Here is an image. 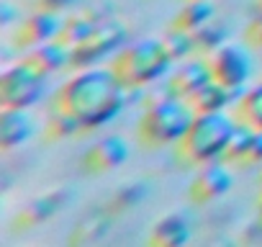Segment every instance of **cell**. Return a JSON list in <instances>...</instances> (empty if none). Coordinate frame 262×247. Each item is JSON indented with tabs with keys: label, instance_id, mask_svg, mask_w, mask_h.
Instances as JSON below:
<instances>
[{
	"label": "cell",
	"instance_id": "obj_1",
	"mask_svg": "<svg viewBox=\"0 0 262 247\" xmlns=\"http://www.w3.org/2000/svg\"><path fill=\"white\" fill-rule=\"evenodd\" d=\"M54 108L72 113L85 132L100 129L128 106V88L113 67L93 65L75 70L54 95Z\"/></svg>",
	"mask_w": 262,
	"mask_h": 247
},
{
	"label": "cell",
	"instance_id": "obj_21",
	"mask_svg": "<svg viewBox=\"0 0 262 247\" xmlns=\"http://www.w3.org/2000/svg\"><path fill=\"white\" fill-rule=\"evenodd\" d=\"M252 139H254V127H252V123H247V121H239L236 118V127H234V134L229 139L224 162H229V165H247L249 162Z\"/></svg>",
	"mask_w": 262,
	"mask_h": 247
},
{
	"label": "cell",
	"instance_id": "obj_29",
	"mask_svg": "<svg viewBox=\"0 0 262 247\" xmlns=\"http://www.w3.org/2000/svg\"><path fill=\"white\" fill-rule=\"evenodd\" d=\"M77 3H80V0H41V8H52V11L64 13V11L75 8Z\"/></svg>",
	"mask_w": 262,
	"mask_h": 247
},
{
	"label": "cell",
	"instance_id": "obj_7",
	"mask_svg": "<svg viewBox=\"0 0 262 247\" xmlns=\"http://www.w3.org/2000/svg\"><path fill=\"white\" fill-rule=\"evenodd\" d=\"M213 77L234 90H244L254 77V54L247 42H226L208 54Z\"/></svg>",
	"mask_w": 262,
	"mask_h": 247
},
{
	"label": "cell",
	"instance_id": "obj_23",
	"mask_svg": "<svg viewBox=\"0 0 262 247\" xmlns=\"http://www.w3.org/2000/svg\"><path fill=\"white\" fill-rule=\"evenodd\" d=\"M149 196V180H128L123 183L108 201V211L116 214V211H128L134 209L137 203H142L144 198Z\"/></svg>",
	"mask_w": 262,
	"mask_h": 247
},
{
	"label": "cell",
	"instance_id": "obj_6",
	"mask_svg": "<svg viewBox=\"0 0 262 247\" xmlns=\"http://www.w3.org/2000/svg\"><path fill=\"white\" fill-rule=\"evenodd\" d=\"M126 44H128L126 24H121L116 16H111V18L100 21L85 42L72 47V70H82V67H93L105 59H113Z\"/></svg>",
	"mask_w": 262,
	"mask_h": 247
},
{
	"label": "cell",
	"instance_id": "obj_2",
	"mask_svg": "<svg viewBox=\"0 0 262 247\" xmlns=\"http://www.w3.org/2000/svg\"><path fill=\"white\" fill-rule=\"evenodd\" d=\"M195 106L188 98L162 93L152 98L139 116L137 123V137L144 147H167V145H180V139L188 134L190 123L195 118Z\"/></svg>",
	"mask_w": 262,
	"mask_h": 247
},
{
	"label": "cell",
	"instance_id": "obj_30",
	"mask_svg": "<svg viewBox=\"0 0 262 247\" xmlns=\"http://www.w3.org/2000/svg\"><path fill=\"white\" fill-rule=\"evenodd\" d=\"M259 219H262V206H259Z\"/></svg>",
	"mask_w": 262,
	"mask_h": 247
},
{
	"label": "cell",
	"instance_id": "obj_12",
	"mask_svg": "<svg viewBox=\"0 0 262 247\" xmlns=\"http://www.w3.org/2000/svg\"><path fill=\"white\" fill-rule=\"evenodd\" d=\"M72 191L70 188H54L49 193H41L31 201H26L21 206V211L16 214V227L21 229H34L39 224H47L49 219H54L70 201H72Z\"/></svg>",
	"mask_w": 262,
	"mask_h": 247
},
{
	"label": "cell",
	"instance_id": "obj_11",
	"mask_svg": "<svg viewBox=\"0 0 262 247\" xmlns=\"http://www.w3.org/2000/svg\"><path fill=\"white\" fill-rule=\"evenodd\" d=\"M62 29H64V18H62L59 11L39 8V11H34L31 16H26L18 24V29H16V44L31 49L36 44L59 39L62 36Z\"/></svg>",
	"mask_w": 262,
	"mask_h": 247
},
{
	"label": "cell",
	"instance_id": "obj_18",
	"mask_svg": "<svg viewBox=\"0 0 262 247\" xmlns=\"http://www.w3.org/2000/svg\"><path fill=\"white\" fill-rule=\"evenodd\" d=\"M211 18H216L213 0H185V6L175 13V21H172V24L195 34V31L203 29Z\"/></svg>",
	"mask_w": 262,
	"mask_h": 247
},
{
	"label": "cell",
	"instance_id": "obj_13",
	"mask_svg": "<svg viewBox=\"0 0 262 247\" xmlns=\"http://www.w3.org/2000/svg\"><path fill=\"white\" fill-rule=\"evenodd\" d=\"M36 129V116L31 113V108H0V147L6 152L31 142Z\"/></svg>",
	"mask_w": 262,
	"mask_h": 247
},
{
	"label": "cell",
	"instance_id": "obj_8",
	"mask_svg": "<svg viewBox=\"0 0 262 247\" xmlns=\"http://www.w3.org/2000/svg\"><path fill=\"white\" fill-rule=\"evenodd\" d=\"M211 80H216V77H213L208 54L206 57H185V59L175 62L172 72L165 77V90L193 100Z\"/></svg>",
	"mask_w": 262,
	"mask_h": 247
},
{
	"label": "cell",
	"instance_id": "obj_9",
	"mask_svg": "<svg viewBox=\"0 0 262 247\" xmlns=\"http://www.w3.org/2000/svg\"><path fill=\"white\" fill-rule=\"evenodd\" d=\"M234 186V175L229 170V162L224 160H213L198 168V173L193 175L190 186H188V201L195 206L203 203H213L219 198H224Z\"/></svg>",
	"mask_w": 262,
	"mask_h": 247
},
{
	"label": "cell",
	"instance_id": "obj_5",
	"mask_svg": "<svg viewBox=\"0 0 262 247\" xmlns=\"http://www.w3.org/2000/svg\"><path fill=\"white\" fill-rule=\"evenodd\" d=\"M47 72L21 57L0 72V103L8 108H36L47 95Z\"/></svg>",
	"mask_w": 262,
	"mask_h": 247
},
{
	"label": "cell",
	"instance_id": "obj_31",
	"mask_svg": "<svg viewBox=\"0 0 262 247\" xmlns=\"http://www.w3.org/2000/svg\"><path fill=\"white\" fill-rule=\"evenodd\" d=\"M259 196H262V186H259Z\"/></svg>",
	"mask_w": 262,
	"mask_h": 247
},
{
	"label": "cell",
	"instance_id": "obj_25",
	"mask_svg": "<svg viewBox=\"0 0 262 247\" xmlns=\"http://www.w3.org/2000/svg\"><path fill=\"white\" fill-rule=\"evenodd\" d=\"M195 42H198V52L211 54V52H216L221 44H226V42H229V29H226V24H224V21L211 18L203 29H198V31H195Z\"/></svg>",
	"mask_w": 262,
	"mask_h": 247
},
{
	"label": "cell",
	"instance_id": "obj_15",
	"mask_svg": "<svg viewBox=\"0 0 262 247\" xmlns=\"http://www.w3.org/2000/svg\"><path fill=\"white\" fill-rule=\"evenodd\" d=\"M26 59L36 65L41 72L54 75V72H62L64 67H72V47L64 44L62 39H52V42L31 47L26 52Z\"/></svg>",
	"mask_w": 262,
	"mask_h": 247
},
{
	"label": "cell",
	"instance_id": "obj_27",
	"mask_svg": "<svg viewBox=\"0 0 262 247\" xmlns=\"http://www.w3.org/2000/svg\"><path fill=\"white\" fill-rule=\"evenodd\" d=\"M16 21H21V13L13 8L11 0H3V3H0V24H3V26H13Z\"/></svg>",
	"mask_w": 262,
	"mask_h": 247
},
{
	"label": "cell",
	"instance_id": "obj_19",
	"mask_svg": "<svg viewBox=\"0 0 262 247\" xmlns=\"http://www.w3.org/2000/svg\"><path fill=\"white\" fill-rule=\"evenodd\" d=\"M111 219H113V214L108 211V206L90 211L85 219L77 221L72 242H98V239H103L111 229Z\"/></svg>",
	"mask_w": 262,
	"mask_h": 247
},
{
	"label": "cell",
	"instance_id": "obj_22",
	"mask_svg": "<svg viewBox=\"0 0 262 247\" xmlns=\"http://www.w3.org/2000/svg\"><path fill=\"white\" fill-rule=\"evenodd\" d=\"M100 21H105V18H98L90 8H85L82 13H75V16L64 18V29H62V36H59V39H62L64 44L75 47V44L85 42V39L95 31V26H98Z\"/></svg>",
	"mask_w": 262,
	"mask_h": 247
},
{
	"label": "cell",
	"instance_id": "obj_10",
	"mask_svg": "<svg viewBox=\"0 0 262 247\" xmlns=\"http://www.w3.org/2000/svg\"><path fill=\"white\" fill-rule=\"evenodd\" d=\"M126 160H128V142L118 134H108L82 152L80 170L85 175H103L121 168Z\"/></svg>",
	"mask_w": 262,
	"mask_h": 247
},
{
	"label": "cell",
	"instance_id": "obj_26",
	"mask_svg": "<svg viewBox=\"0 0 262 247\" xmlns=\"http://www.w3.org/2000/svg\"><path fill=\"white\" fill-rule=\"evenodd\" d=\"M244 42L254 49H262V8L257 11V16L247 24L244 29Z\"/></svg>",
	"mask_w": 262,
	"mask_h": 247
},
{
	"label": "cell",
	"instance_id": "obj_17",
	"mask_svg": "<svg viewBox=\"0 0 262 247\" xmlns=\"http://www.w3.org/2000/svg\"><path fill=\"white\" fill-rule=\"evenodd\" d=\"M80 132H85L82 123H80L72 113H67V111H62V108H54V106H52V111H49V116H47V121H44V127H41V134H44L47 142L72 139V137H77Z\"/></svg>",
	"mask_w": 262,
	"mask_h": 247
},
{
	"label": "cell",
	"instance_id": "obj_20",
	"mask_svg": "<svg viewBox=\"0 0 262 247\" xmlns=\"http://www.w3.org/2000/svg\"><path fill=\"white\" fill-rule=\"evenodd\" d=\"M234 116L239 121L252 123L254 129H262V80L244 88V93L234 106Z\"/></svg>",
	"mask_w": 262,
	"mask_h": 247
},
{
	"label": "cell",
	"instance_id": "obj_16",
	"mask_svg": "<svg viewBox=\"0 0 262 247\" xmlns=\"http://www.w3.org/2000/svg\"><path fill=\"white\" fill-rule=\"evenodd\" d=\"M242 93L244 90H234V88H229V85H224L219 80H211L193 98V106H195V111H229V108L236 106Z\"/></svg>",
	"mask_w": 262,
	"mask_h": 247
},
{
	"label": "cell",
	"instance_id": "obj_4",
	"mask_svg": "<svg viewBox=\"0 0 262 247\" xmlns=\"http://www.w3.org/2000/svg\"><path fill=\"white\" fill-rule=\"evenodd\" d=\"M234 127L236 116L229 111H198L188 134L178 145V157L195 168L213 160H224Z\"/></svg>",
	"mask_w": 262,
	"mask_h": 247
},
{
	"label": "cell",
	"instance_id": "obj_24",
	"mask_svg": "<svg viewBox=\"0 0 262 247\" xmlns=\"http://www.w3.org/2000/svg\"><path fill=\"white\" fill-rule=\"evenodd\" d=\"M162 39H165L170 54L175 57V62H180V59H185V57H193V54L198 52L195 34L188 31V29H180V26H175V24L167 29V34H165Z\"/></svg>",
	"mask_w": 262,
	"mask_h": 247
},
{
	"label": "cell",
	"instance_id": "obj_3",
	"mask_svg": "<svg viewBox=\"0 0 262 247\" xmlns=\"http://www.w3.org/2000/svg\"><path fill=\"white\" fill-rule=\"evenodd\" d=\"M126 88H149L165 80L172 67L175 57L170 54L165 39L144 36L139 42H128L111 62Z\"/></svg>",
	"mask_w": 262,
	"mask_h": 247
},
{
	"label": "cell",
	"instance_id": "obj_32",
	"mask_svg": "<svg viewBox=\"0 0 262 247\" xmlns=\"http://www.w3.org/2000/svg\"><path fill=\"white\" fill-rule=\"evenodd\" d=\"M259 8H262V0H259Z\"/></svg>",
	"mask_w": 262,
	"mask_h": 247
},
{
	"label": "cell",
	"instance_id": "obj_14",
	"mask_svg": "<svg viewBox=\"0 0 262 247\" xmlns=\"http://www.w3.org/2000/svg\"><path fill=\"white\" fill-rule=\"evenodd\" d=\"M193 237V224L183 211H172L162 219L155 221L152 234H149V244L155 247H180L185 242H190Z\"/></svg>",
	"mask_w": 262,
	"mask_h": 247
},
{
	"label": "cell",
	"instance_id": "obj_28",
	"mask_svg": "<svg viewBox=\"0 0 262 247\" xmlns=\"http://www.w3.org/2000/svg\"><path fill=\"white\" fill-rule=\"evenodd\" d=\"M249 162L252 165H262V129H254V139H252V150H249Z\"/></svg>",
	"mask_w": 262,
	"mask_h": 247
}]
</instances>
